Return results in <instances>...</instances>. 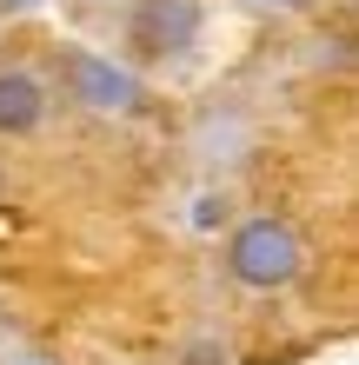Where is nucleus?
Returning <instances> with one entry per match:
<instances>
[{
    "label": "nucleus",
    "instance_id": "5",
    "mask_svg": "<svg viewBox=\"0 0 359 365\" xmlns=\"http://www.w3.org/2000/svg\"><path fill=\"white\" fill-rule=\"evenodd\" d=\"M246 7H266V14H293V7H306V0H246Z\"/></svg>",
    "mask_w": 359,
    "mask_h": 365
},
{
    "label": "nucleus",
    "instance_id": "2",
    "mask_svg": "<svg viewBox=\"0 0 359 365\" xmlns=\"http://www.w3.org/2000/svg\"><path fill=\"white\" fill-rule=\"evenodd\" d=\"M60 87H67V100L93 106V113H126V106H140V80L126 67H113V60L87 53V47L60 53Z\"/></svg>",
    "mask_w": 359,
    "mask_h": 365
},
{
    "label": "nucleus",
    "instance_id": "1",
    "mask_svg": "<svg viewBox=\"0 0 359 365\" xmlns=\"http://www.w3.org/2000/svg\"><path fill=\"white\" fill-rule=\"evenodd\" d=\"M306 272V240L286 212H253L226 232V279L246 292H286Z\"/></svg>",
    "mask_w": 359,
    "mask_h": 365
},
{
    "label": "nucleus",
    "instance_id": "3",
    "mask_svg": "<svg viewBox=\"0 0 359 365\" xmlns=\"http://www.w3.org/2000/svg\"><path fill=\"white\" fill-rule=\"evenodd\" d=\"M133 47L146 60H173L200 47V0H140L133 7Z\"/></svg>",
    "mask_w": 359,
    "mask_h": 365
},
{
    "label": "nucleus",
    "instance_id": "4",
    "mask_svg": "<svg viewBox=\"0 0 359 365\" xmlns=\"http://www.w3.org/2000/svg\"><path fill=\"white\" fill-rule=\"evenodd\" d=\"M47 120V80L27 67H0V133L20 140Z\"/></svg>",
    "mask_w": 359,
    "mask_h": 365
}]
</instances>
